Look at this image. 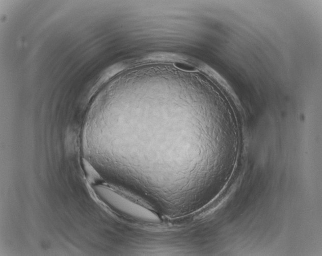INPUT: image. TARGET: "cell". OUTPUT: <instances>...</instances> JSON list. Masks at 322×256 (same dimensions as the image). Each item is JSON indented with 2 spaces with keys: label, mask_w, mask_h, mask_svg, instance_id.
<instances>
[{
  "label": "cell",
  "mask_w": 322,
  "mask_h": 256,
  "mask_svg": "<svg viewBox=\"0 0 322 256\" xmlns=\"http://www.w3.org/2000/svg\"><path fill=\"white\" fill-rule=\"evenodd\" d=\"M96 191L103 200L124 214L149 222H158L160 220L158 216L153 211L111 189L97 187Z\"/></svg>",
  "instance_id": "1"
}]
</instances>
